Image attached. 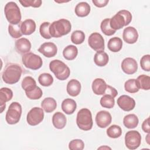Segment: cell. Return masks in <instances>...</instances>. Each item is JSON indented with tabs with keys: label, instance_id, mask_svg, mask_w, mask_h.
<instances>
[{
	"label": "cell",
	"instance_id": "cell-1",
	"mask_svg": "<svg viewBox=\"0 0 150 150\" xmlns=\"http://www.w3.org/2000/svg\"><path fill=\"white\" fill-rule=\"evenodd\" d=\"M22 73V69L20 65L16 63H9L5 68L2 78L5 83L13 84L19 80Z\"/></svg>",
	"mask_w": 150,
	"mask_h": 150
},
{
	"label": "cell",
	"instance_id": "cell-2",
	"mask_svg": "<svg viewBox=\"0 0 150 150\" xmlns=\"http://www.w3.org/2000/svg\"><path fill=\"white\" fill-rule=\"evenodd\" d=\"M71 29V23L66 19H60L53 22L49 27V32L52 37L60 38L68 34Z\"/></svg>",
	"mask_w": 150,
	"mask_h": 150
},
{
	"label": "cell",
	"instance_id": "cell-3",
	"mask_svg": "<svg viewBox=\"0 0 150 150\" xmlns=\"http://www.w3.org/2000/svg\"><path fill=\"white\" fill-rule=\"evenodd\" d=\"M131 21L132 15L131 12L127 10H121L110 19V25L113 30H117L129 24Z\"/></svg>",
	"mask_w": 150,
	"mask_h": 150
},
{
	"label": "cell",
	"instance_id": "cell-4",
	"mask_svg": "<svg viewBox=\"0 0 150 150\" xmlns=\"http://www.w3.org/2000/svg\"><path fill=\"white\" fill-rule=\"evenodd\" d=\"M49 68L55 75L56 77L60 80H65L70 76V70L69 67L62 61L53 60L49 63Z\"/></svg>",
	"mask_w": 150,
	"mask_h": 150
},
{
	"label": "cell",
	"instance_id": "cell-5",
	"mask_svg": "<svg viewBox=\"0 0 150 150\" xmlns=\"http://www.w3.org/2000/svg\"><path fill=\"white\" fill-rule=\"evenodd\" d=\"M6 18L10 24L18 25L21 21V13L17 4L14 2H8L4 8Z\"/></svg>",
	"mask_w": 150,
	"mask_h": 150
},
{
	"label": "cell",
	"instance_id": "cell-6",
	"mask_svg": "<svg viewBox=\"0 0 150 150\" xmlns=\"http://www.w3.org/2000/svg\"><path fill=\"white\" fill-rule=\"evenodd\" d=\"M76 123L80 129L83 131L90 130L93 125L90 110L85 108L80 110L77 114Z\"/></svg>",
	"mask_w": 150,
	"mask_h": 150
},
{
	"label": "cell",
	"instance_id": "cell-7",
	"mask_svg": "<svg viewBox=\"0 0 150 150\" xmlns=\"http://www.w3.org/2000/svg\"><path fill=\"white\" fill-rule=\"evenodd\" d=\"M22 114V106L18 102H12L6 111L5 120L8 124L13 125L17 124L21 118Z\"/></svg>",
	"mask_w": 150,
	"mask_h": 150
},
{
	"label": "cell",
	"instance_id": "cell-8",
	"mask_svg": "<svg viewBox=\"0 0 150 150\" xmlns=\"http://www.w3.org/2000/svg\"><path fill=\"white\" fill-rule=\"evenodd\" d=\"M22 61L26 67L33 70L40 69L43 64L42 58L39 55L32 52H29L23 54L22 57Z\"/></svg>",
	"mask_w": 150,
	"mask_h": 150
},
{
	"label": "cell",
	"instance_id": "cell-9",
	"mask_svg": "<svg viewBox=\"0 0 150 150\" xmlns=\"http://www.w3.org/2000/svg\"><path fill=\"white\" fill-rule=\"evenodd\" d=\"M141 142V136L139 132L135 130L129 131L125 134V144L129 149L138 148Z\"/></svg>",
	"mask_w": 150,
	"mask_h": 150
},
{
	"label": "cell",
	"instance_id": "cell-10",
	"mask_svg": "<svg viewBox=\"0 0 150 150\" xmlns=\"http://www.w3.org/2000/svg\"><path fill=\"white\" fill-rule=\"evenodd\" d=\"M44 118V112L43 108L39 107L32 108L28 113L26 121L28 124L35 126L40 124Z\"/></svg>",
	"mask_w": 150,
	"mask_h": 150
},
{
	"label": "cell",
	"instance_id": "cell-11",
	"mask_svg": "<svg viewBox=\"0 0 150 150\" xmlns=\"http://www.w3.org/2000/svg\"><path fill=\"white\" fill-rule=\"evenodd\" d=\"M88 43L90 47L96 52L104 50V40L99 33H91L88 39Z\"/></svg>",
	"mask_w": 150,
	"mask_h": 150
},
{
	"label": "cell",
	"instance_id": "cell-12",
	"mask_svg": "<svg viewBox=\"0 0 150 150\" xmlns=\"http://www.w3.org/2000/svg\"><path fill=\"white\" fill-rule=\"evenodd\" d=\"M111 115L109 112L105 110L99 111L96 116V124L98 127L101 128L108 127L111 124Z\"/></svg>",
	"mask_w": 150,
	"mask_h": 150
},
{
	"label": "cell",
	"instance_id": "cell-13",
	"mask_svg": "<svg viewBox=\"0 0 150 150\" xmlns=\"http://www.w3.org/2000/svg\"><path fill=\"white\" fill-rule=\"evenodd\" d=\"M117 104L122 110L130 111L135 106V101L134 98L127 95H122L117 99Z\"/></svg>",
	"mask_w": 150,
	"mask_h": 150
},
{
	"label": "cell",
	"instance_id": "cell-14",
	"mask_svg": "<svg viewBox=\"0 0 150 150\" xmlns=\"http://www.w3.org/2000/svg\"><path fill=\"white\" fill-rule=\"evenodd\" d=\"M121 69L125 73L133 74L137 71L138 63L134 59L127 57L122 61Z\"/></svg>",
	"mask_w": 150,
	"mask_h": 150
},
{
	"label": "cell",
	"instance_id": "cell-15",
	"mask_svg": "<svg viewBox=\"0 0 150 150\" xmlns=\"http://www.w3.org/2000/svg\"><path fill=\"white\" fill-rule=\"evenodd\" d=\"M38 52L45 57L50 58L54 57L57 54V47L56 45L52 42H45L40 45L38 49Z\"/></svg>",
	"mask_w": 150,
	"mask_h": 150
},
{
	"label": "cell",
	"instance_id": "cell-16",
	"mask_svg": "<svg viewBox=\"0 0 150 150\" xmlns=\"http://www.w3.org/2000/svg\"><path fill=\"white\" fill-rule=\"evenodd\" d=\"M122 38L126 43L134 44L138 40V33L135 28L132 26H128L124 29Z\"/></svg>",
	"mask_w": 150,
	"mask_h": 150
},
{
	"label": "cell",
	"instance_id": "cell-17",
	"mask_svg": "<svg viewBox=\"0 0 150 150\" xmlns=\"http://www.w3.org/2000/svg\"><path fill=\"white\" fill-rule=\"evenodd\" d=\"M15 49L18 53L22 54H26L30 50L31 43L26 38H20L15 42Z\"/></svg>",
	"mask_w": 150,
	"mask_h": 150
},
{
	"label": "cell",
	"instance_id": "cell-18",
	"mask_svg": "<svg viewBox=\"0 0 150 150\" xmlns=\"http://www.w3.org/2000/svg\"><path fill=\"white\" fill-rule=\"evenodd\" d=\"M13 97L12 91L7 87H2L0 90V103L1 113H2L6 107V103L10 101Z\"/></svg>",
	"mask_w": 150,
	"mask_h": 150
},
{
	"label": "cell",
	"instance_id": "cell-19",
	"mask_svg": "<svg viewBox=\"0 0 150 150\" xmlns=\"http://www.w3.org/2000/svg\"><path fill=\"white\" fill-rule=\"evenodd\" d=\"M107 84L105 81L100 78H97L92 83V90L96 95H104Z\"/></svg>",
	"mask_w": 150,
	"mask_h": 150
},
{
	"label": "cell",
	"instance_id": "cell-20",
	"mask_svg": "<svg viewBox=\"0 0 150 150\" xmlns=\"http://www.w3.org/2000/svg\"><path fill=\"white\" fill-rule=\"evenodd\" d=\"M81 87V84L79 81L76 79H71L67 84V92L70 96L76 97L80 94Z\"/></svg>",
	"mask_w": 150,
	"mask_h": 150
},
{
	"label": "cell",
	"instance_id": "cell-21",
	"mask_svg": "<svg viewBox=\"0 0 150 150\" xmlns=\"http://www.w3.org/2000/svg\"><path fill=\"white\" fill-rule=\"evenodd\" d=\"M21 29L23 35H30L36 30V23L33 19H26L21 23Z\"/></svg>",
	"mask_w": 150,
	"mask_h": 150
},
{
	"label": "cell",
	"instance_id": "cell-22",
	"mask_svg": "<svg viewBox=\"0 0 150 150\" xmlns=\"http://www.w3.org/2000/svg\"><path fill=\"white\" fill-rule=\"evenodd\" d=\"M66 117L61 112H55L52 117V123L53 126L57 129H63L66 124Z\"/></svg>",
	"mask_w": 150,
	"mask_h": 150
},
{
	"label": "cell",
	"instance_id": "cell-23",
	"mask_svg": "<svg viewBox=\"0 0 150 150\" xmlns=\"http://www.w3.org/2000/svg\"><path fill=\"white\" fill-rule=\"evenodd\" d=\"M91 8L90 5L86 2H81L77 4L75 7V13L79 17L87 16L90 12Z\"/></svg>",
	"mask_w": 150,
	"mask_h": 150
},
{
	"label": "cell",
	"instance_id": "cell-24",
	"mask_svg": "<svg viewBox=\"0 0 150 150\" xmlns=\"http://www.w3.org/2000/svg\"><path fill=\"white\" fill-rule=\"evenodd\" d=\"M77 104L71 98H66L62 103V109L67 114H72L76 110Z\"/></svg>",
	"mask_w": 150,
	"mask_h": 150
},
{
	"label": "cell",
	"instance_id": "cell-25",
	"mask_svg": "<svg viewBox=\"0 0 150 150\" xmlns=\"http://www.w3.org/2000/svg\"><path fill=\"white\" fill-rule=\"evenodd\" d=\"M109 60V57L107 53L104 51L97 52L94 56V62L95 64L100 67L105 66Z\"/></svg>",
	"mask_w": 150,
	"mask_h": 150
},
{
	"label": "cell",
	"instance_id": "cell-26",
	"mask_svg": "<svg viewBox=\"0 0 150 150\" xmlns=\"http://www.w3.org/2000/svg\"><path fill=\"white\" fill-rule=\"evenodd\" d=\"M42 108L46 112H53L57 107V103L56 100L52 97L45 98L41 103Z\"/></svg>",
	"mask_w": 150,
	"mask_h": 150
},
{
	"label": "cell",
	"instance_id": "cell-27",
	"mask_svg": "<svg viewBox=\"0 0 150 150\" xmlns=\"http://www.w3.org/2000/svg\"><path fill=\"white\" fill-rule=\"evenodd\" d=\"M78 54V49L74 45H68L63 51V55L66 60H74Z\"/></svg>",
	"mask_w": 150,
	"mask_h": 150
},
{
	"label": "cell",
	"instance_id": "cell-28",
	"mask_svg": "<svg viewBox=\"0 0 150 150\" xmlns=\"http://www.w3.org/2000/svg\"><path fill=\"white\" fill-rule=\"evenodd\" d=\"M136 84L139 89L149 90L150 89V77L148 76L142 74L135 79Z\"/></svg>",
	"mask_w": 150,
	"mask_h": 150
},
{
	"label": "cell",
	"instance_id": "cell-29",
	"mask_svg": "<svg viewBox=\"0 0 150 150\" xmlns=\"http://www.w3.org/2000/svg\"><path fill=\"white\" fill-rule=\"evenodd\" d=\"M139 122L137 116L134 114L125 115L123 119V123L125 127L129 129L134 128L137 127Z\"/></svg>",
	"mask_w": 150,
	"mask_h": 150
},
{
	"label": "cell",
	"instance_id": "cell-30",
	"mask_svg": "<svg viewBox=\"0 0 150 150\" xmlns=\"http://www.w3.org/2000/svg\"><path fill=\"white\" fill-rule=\"evenodd\" d=\"M107 47L112 52H119L122 47V41L118 37H114L111 38L107 44Z\"/></svg>",
	"mask_w": 150,
	"mask_h": 150
},
{
	"label": "cell",
	"instance_id": "cell-31",
	"mask_svg": "<svg viewBox=\"0 0 150 150\" xmlns=\"http://www.w3.org/2000/svg\"><path fill=\"white\" fill-rule=\"evenodd\" d=\"M21 86L25 92L29 91L37 86L35 80L30 76L25 77L22 81Z\"/></svg>",
	"mask_w": 150,
	"mask_h": 150
},
{
	"label": "cell",
	"instance_id": "cell-32",
	"mask_svg": "<svg viewBox=\"0 0 150 150\" xmlns=\"http://www.w3.org/2000/svg\"><path fill=\"white\" fill-rule=\"evenodd\" d=\"M110 18L104 19L101 23L100 28L102 32L107 36H111L114 35L116 30H113L110 25Z\"/></svg>",
	"mask_w": 150,
	"mask_h": 150
},
{
	"label": "cell",
	"instance_id": "cell-33",
	"mask_svg": "<svg viewBox=\"0 0 150 150\" xmlns=\"http://www.w3.org/2000/svg\"><path fill=\"white\" fill-rule=\"evenodd\" d=\"M38 81L40 84L42 86L48 87L53 84V78L50 74L44 73L39 76Z\"/></svg>",
	"mask_w": 150,
	"mask_h": 150
},
{
	"label": "cell",
	"instance_id": "cell-34",
	"mask_svg": "<svg viewBox=\"0 0 150 150\" xmlns=\"http://www.w3.org/2000/svg\"><path fill=\"white\" fill-rule=\"evenodd\" d=\"M107 135L111 138H117L122 134V129L119 125H112L107 129Z\"/></svg>",
	"mask_w": 150,
	"mask_h": 150
},
{
	"label": "cell",
	"instance_id": "cell-35",
	"mask_svg": "<svg viewBox=\"0 0 150 150\" xmlns=\"http://www.w3.org/2000/svg\"><path fill=\"white\" fill-rule=\"evenodd\" d=\"M85 39L84 33L79 30L74 31L71 35V40L75 45L81 44Z\"/></svg>",
	"mask_w": 150,
	"mask_h": 150
},
{
	"label": "cell",
	"instance_id": "cell-36",
	"mask_svg": "<svg viewBox=\"0 0 150 150\" xmlns=\"http://www.w3.org/2000/svg\"><path fill=\"white\" fill-rule=\"evenodd\" d=\"M8 32L13 38H19L23 35L21 29V23L18 25L9 24L8 26Z\"/></svg>",
	"mask_w": 150,
	"mask_h": 150
},
{
	"label": "cell",
	"instance_id": "cell-37",
	"mask_svg": "<svg viewBox=\"0 0 150 150\" xmlns=\"http://www.w3.org/2000/svg\"><path fill=\"white\" fill-rule=\"evenodd\" d=\"M100 104L104 108H112L115 105L114 98L109 95H104L100 99Z\"/></svg>",
	"mask_w": 150,
	"mask_h": 150
},
{
	"label": "cell",
	"instance_id": "cell-38",
	"mask_svg": "<svg viewBox=\"0 0 150 150\" xmlns=\"http://www.w3.org/2000/svg\"><path fill=\"white\" fill-rule=\"evenodd\" d=\"M124 88L125 91L129 93H135L139 90L136 84L135 79H129L126 81L124 84Z\"/></svg>",
	"mask_w": 150,
	"mask_h": 150
},
{
	"label": "cell",
	"instance_id": "cell-39",
	"mask_svg": "<svg viewBox=\"0 0 150 150\" xmlns=\"http://www.w3.org/2000/svg\"><path fill=\"white\" fill-rule=\"evenodd\" d=\"M25 94L27 97L30 100H38L42 96L43 92L39 87L36 86L33 90L25 92Z\"/></svg>",
	"mask_w": 150,
	"mask_h": 150
},
{
	"label": "cell",
	"instance_id": "cell-40",
	"mask_svg": "<svg viewBox=\"0 0 150 150\" xmlns=\"http://www.w3.org/2000/svg\"><path fill=\"white\" fill-rule=\"evenodd\" d=\"M50 23L48 22H45L42 23L39 28V32L40 35L46 39H49L52 38L49 32V27Z\"/></svg>",
	"mask_w": 150,
	"mask_h": 150
},
{
	"label": "cell",
	"instance_id": "cell-41",
	"mask_svg": "<svg viewBox=\"0 0 150 150\" xmlns=\"http://www.w3.org/2000/svg\"><path fill=\"white\" fill-rule=\"evenodd\" d=\"M84 144L80 139H73L69 144V148L71 150H82L84 149Z\"/></svg>",
	"mask_w": 150,
	"mask_h": 150
},
{
	"label": "cell",
	"instance_id": "cell-42",
	"mask_svg": "<svg viewBox=\"0 0 150 150\" xmlns=\"http://www.w3.org/2000/svg\"><path fill=\"white\" fill-rule=\"evenodd\" d=\"M19 2L24 7L32 6L33 8H39L42 5L41 0H23L19 1Z\"/></svg>",
	"mask_w": 150,
	"mask_h": 150
},
{
	"label": "cell",
	"instance_id": "cell-43",
	"mask_svg": "<svg viewBox=\"0 0 150 150\" xmlns=\"http://www.w3.org/2000/svg\"><path fill=\"white\" fill-rule=\"evenodd\" d=\"M141 67L142 70L146 71L150 70V55L146 54L143 56L140 60Z\"/></svg>",
	"mask_w": 150,
	"mask_h": 150
},
{
	"label": "cell",
	"instance_id": "cell-44",
	"mask_svg": "<svg viewBox=\"0 0 150 150\" xmlns=\"http://www.w3.org/2000/svg\"><path fill=\"white\" fill-rule=\"evenodd\" d=\"M117 94H118V92L115 88L112 87L110 85L107 86V88L104 95H109L112 97L113 98H115Z\"/></svg>",
	"mask_w": 150,
	"mask_h": 150
},
{
	"label": "cell",
	"instance_id": "cell-45",
	"mask_svg": "<svg viewBox=\"0 0 150 150\" xmlns=\"http://www.w3.org/2000/svg\"><path fill=\"white\" fill-rule=\"evenodd\" d=\"M108 0H93L92 2L98 8H103L108 3Z\"/></svg>",
	"mask_w": 150,
	"mask_h": 150
},
{
	"label": "cell",
	"instance_id": "cell-46",
	"mask_svg": "<svg viewBox=\"0 0 150 150\" xmlns=\"http://www.w3.org/2000/svg\"><path fill=\"white\" fill-rule=\"evenodd\" d=\"M149 118H147L146 120L144 121V122L142 124V130L146 133H149L150 132V128H149Z\"/></svg>",
	"mask_w": 150,
	"mask_h": 150
},
{
	"label": "cell",
	"instance_id": "cell-47",
	"mask_svg": "<svg viewBox=\"0 0 150 150\" xmlns=\"http://www.w3.org/2000/svg\"><path fill=\"white\" fill-rule=\"evenodd\" d=\"M149 133H148V135L146 137V141L148 144H149Z\"/></svg>",
	"mask_w": 150,
	"mask_h": 150
},
{
	"label": "cell",
	"instance_id": "cell-48",
	"mask_svg": "<svg viewBox=\"0 0 150 150\" xmlns=\"http://www.w3.org/2000/svg\"><path fill=\"white\" fill-rule=\"evenodd\" d=\"M98 149H111V148H110V147H108V146H101V147H100V148H98Z\"/></svg>",
	"mask_w": 150,
	"mask_h": 150
}]
</instances>
